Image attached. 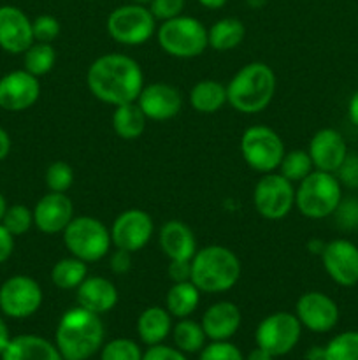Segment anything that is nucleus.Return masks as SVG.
I'll list each match as a JSON object with an SVG mask.
<instances>
[{"label": "nucleus", "instance_id": "obj_1", "mask_svg": "<svg viewBox=\"0 0 358 360\" xmlns=\"http://www.w3.org/2000/svg\"><path fill=\"white\" fill-rule=\"evenodd\" d=\"M86 84L95 98L116 108L137 101L144 88V74L132 56L107 53L88 67Z\"/></svg>", "mask_w": 358, "mask_h": 360}, {"label": "nucleus", "instance_id": "obj_2", "mask_svg": "<svg viewBox=\"0 0 358 360\" xmlns=\"http://www.w3.org/2000/svg\"><path fill=\"white\" fill-rule=\"evenodd\" d=\"M104 336L105 329L100 315L77 306L63 313L60 319L55 345L63 360H88L100 350Z\"/></svg>", "mask_w": 358, "mask_h": 360}, {"label": "nucleus", "instance_id": "obj_3", "mask_svg": "<svg viewBox=\"0 0 358 360\" xmlns=\"http://www.w3.org/2000/svg\"><path fill=\"white\" fill-rule=\"evenodd\" d=\"M276 88V74L267 63H246L228 81V104L242 115H258L263 109L269 108Z\"/></svg>", "mask_w": 358, "mask_h": 360}, {"label": "nucleus", "instance_id": "obj_4", "mask_svg": "<svg viewBox=\"0 0 358 360\" xmlns=\"http://www.w3.org/2000/svg\"><path fill=\"white\" fill-rule=\"evenodd\" d=\"M239 278H241V260L227 246H204L193 255L190 281L200 292L223 294L237 285Z\"/></svg>", "mask_w": 358, "mask_h": 360}, {"label": "nucleus", "instance_id": "obj_5", "mask_svg": "<svg viewBox=\"0 0 358 360\" xmlns=\"http://www.w3.org/2000/svg\"><path fill=\"white\" fill-rule=\"evenodd\" d=\"M340 197V183L332 172L312 171L295 188V207L311 220H321L337 210Z\"/></svg>", "mask_w": 358, "mask_h": 360}, {"label": "nucleus", "instance_id": "obj_6", "mask_svg": "<svg viewBox=\"0 0 358 360\" xmlns=\"http://www.w3.org/2000/svg\"><path fill=\"white\" fill-rule=\"evenodd\" d=\"M63 245L70 255L77 257L83 262H98L109 255L111 250V231L104 221L93 217H74L65 231L62 232Z\"/></svg>", "mask_w": 358, "mask_h": 360}, {"label": "nucleus", "instance_id": "obj_7", "mask_svg": "<svg viewBox=\"0 0 358 360\" xmlns=\"http://www.w3.org/2000/svg\"><path fill=\"white\" fill-rule=\"evenodd\" d=\"M157 41L160 48L174 58H195L209 46L207 28L197 18L178 16L161 21L157 30Z\"/></svg>", "mask_w": 358, "mask_h": 360}, {"label": "nucleus", "instance_id": "obj_8", "mask_svg": "<svg viewBox=\"0 0 358 360\" xmlns=\"http://www.w3.org/2000/svg\"><path fill=\"white\" fill-rule=\"evenodd\" d=\"M107 34L123 46L146 44L157 32V20L142 4H125L107 16Z\"/></svg>", "mask_w": 358, "mask_h": 360}, {"label": "nucleus", "instance_id": "obj_9", "mask_svg": "<svg viewBox=\"0 0 358 360\" xmlns=\"http://www.w3.org/2000/svg\"><path fill=\"white\" fill-rule=\"evenodd\" d=\"M284 151L283 139L270 127H248L241 137L242 158L253 171L262 174H269L279 167Z\"/></svg>", "mask_w": 358, "mask_h": 360}, {"label": "nucleus", "instance_id": "obj_10", "mask_svg": "<svg viewBox=\"0 0 358 360\" xmlns=\"http://www.w3.org/2000/svg\"><path fill=\"white\" fill-rule=\"evenodd\" d=\"M253 204L260 217L277 221L290 214L295 207V186L279 172H269L256 183L253 190Z\"/></svg>", "mask_w": 358, "mask_h": 360}, {"label": "nucleus", "instance_id": "obj_11", "mask_svg": "<svg viewBox=\"0 0 358 360\" xmlns=\"http://www.w3.org/2000/svg\"><path fill=\"white\" fill-rule=\"evenodd\" d=\"M302 323L297 315L288 311H277L265 316L258 323L255 333L256 347L263 348L274 357L290 354L300 341Z\"/></svg>", "mask_w": 358, "mask_h": 360}, {"label": "nucleus", "instance_id": "obj_12", "mask_svg": "<svg viewBox=\"0 0 358 360\" xmlns=\"http://www.w3.org/2000/svg\"><path fill=\"white\" fill-rule=\"evenodd\" d=\"M42 306V288L27 274L11 276L0 285V311L9 319H28Z\"/></svg>", "mask_w": 358, "mask_h": 360}, {"label": "nucleus", "instance_id": "obj_13", "mask_svg": "<svg viewBox=\"0 0 358 360\" xmlns=\"http://www.w3.org/2000/svg\"><path fill=\"white\" fill-rule=\"evenodd\" d=\"M153 218L147 211L130 207L119 213L111 227V241L114 248L130 253L140 252L153 236Z\"/></svg>", "mask_w": 358, "mask_h": 360}, {"label": "nucleus", "instance_id": "obj_14", "mask_svg": "<svg viewBox=\"0 0 358 360\" xmlns=\"http://www.w3.org/2000/svg\"><path fill=\"white\" fill-rule=\"evenodd\" d=\"M41 97L39 77L25 69L13 70L0 77V109L21 112L30 109Z\"/></svg>", "mask_w": 358, "mask_h": 360}, {"label": "nucleus", "instance_id": "obj_15", "mask_svg": "<svg viewBox=\"0 0 358 360\" xmlns=\"http://www.w3.org/2000/svg\"><path fill=\"white\" fill-rule=\"evenodd\" d=\"M326 274L340 287L358 283V248L347 239H333L321 252Z\"/></svg>", "mask_w": 358, "mask_h": 360}, {"label": "nucleus", "instance_id": "obj_16", "mask_svg": "<svg viewBox=\"0 0 358 360\" xmlns=\"http://www.w3.org/2000/svg\"><path fill=\"white\" fill-rule=\"evenodd\" d=\"M295 315L300 320L302 327L311 333H329L337 326L339 308L329 295L321 292H305L298 297L295 306Z\"/></svg>", "mask_w": 358, "mask_h": 360}, {"label": "nucleus", "instance_id": "obj_17", "mask_svg": "<svg viewBox=\"0 0 358 360\" xmlns=\"http://www.w3.org/2000/svg\"><path fill=\"white\" fill-rule=\"evenodd\" d=\"M135 102L142 109L146 118L153 120V122L172 120L181 112L183 108L181 91L172 84L161 83V81L144 86Z\"/></svg>", "mask_w": 358, "mask_h": 360}, {"label": "nucleus", "instance_id": "obj_18", "mask_svg": "<svg viewBox=\"0 0 358 360\" xmlns=\"http://www.w3.org/2000/svg\"><path fill=\"white\" fill-rule=\"evenodd\" d=\"M32 213L34 225L42 234H62L74 218V204L67 193L49 192L37 200Z\"/></svg>", "mask_w": 358, "mask_h": 360}, {"label": "nucleus", "instance_id": "obj_19", "mask_svg": "<svg viewBox=\"0 0 358 360\" xmlns=\"http://www.w3.org/2000/svg\"><path fill=\"white\" fill-rule=\"evenodd\" d=\"M34 44L32 20L16 6H0V48L20 55Z\"/></svg>", "mask_w": 358, "mask_h": 360}, {"label": "nucleus", "instance_id": "obj_20", "mask_svg": "<svg viewBox=\"0 0 358 360\" xmlns=\"http://www.w3.org/2000/svg\"><path fill=\"white\" fill-rule=\"evenodd\" d=\"M307 153L314 169L333 174L347 157L346 141L337 130L321 129L312 136Z\"/></svg>", "mask_w": 358, "mask_h": 360}, {"label": "nucleus", "instance_id": "obj_21", "mask_svg": "<svg viewBox=\"0 0 358 360\" xmlns=\"http://www.w3.org/2000/svg\"><path fill=\"white\" fill-rule=\"evenodd\" d=\"M241 309L230 301L214 302L202 316V329L207 340L228 341L241 327Z\"/></svg>", "mask_w": 358, "mask_h": 360}, {"label": "nucleus", "instance_id": "obj_22", "mask_svg": "<svg viewBox=\"0 0 358 360\" xmlns=\"http://www.w3.org/2000/svg\"><path fill=\"white\" fill-rule=\"evenodd\" d=\"M158 243L168 260H192L197 253L195 234L181 220L165 221L158 234Z\"/></svg>", "mask_w": 358, "mask_h": 360}, {"label": "nucleus", "instance_id": "obj_23", "mask_svg": "<svg viewBox=\"0 0 358 360\" xmlns=\"http://www.w3.org/2000/svg\"><path fill=\"white\" fill-rule=\"evenodd\" d=\"M77 304L97 315L107 313L118 304V288L104 276H86L76 288Z\"/></svg>", "mask_w": 358, "mask_h": 360}, {"label": "nucleus", "instance_id": "obj_24", "mask_svg": "<svg viewBox=\"0 0 358 360\" xmlns=\"http://www.w3.org/2000/svg\"><path fill=\"white\" fill-rule=\"evenodd\" d=\"M0 357L2 360H63L56 345L35 334L11 338Z\"/></svg>", "mask_w": 358, "mask_h": 360}, {"label": "nucleus", "instance_id": "obj_25", "mask_svg": "<svg viewBox=\"0 0 358 360\" xmlns=\"http://www.w3.org/2000/svg\"><path fill=\"white\" fill-rule=\"evenodd\" d=\"M171 330L172 315L167 311V308H161V306H150L137 319V334L147 347L164 343Z\"/></svg>", "mask_w": 358, "mask_h": 360}, {"label": "nucleus", "instance_id": "obj_26", "mask_svg": "<svg viewBox=\"0 0 358 360\" xmlns=\"http://www.w3.org/2000/svg\"><path fill=\"white\" fill-rule=\"evenodd\" d=\"M190 104L197 112L214 115L228 104L227 86L216 79H200L190 90Z\"/></svg>", "mask_w": 358, "mask_h": 360}, {"label": "nucleus", "instance_id": "obj_27", "mask_svg": "<svg viewBox=\"0 0 358 360\" xmlns=\"http://www.w3.org/2000/svg\"><path fill=\"white\" fill-rule=\"evenodd\" d=\"M147 118L137 102L116 105L112 112V129L123 141H135L146 130Z\"/></svg>", "mask_w": 358, "mask_h": 360}, {"label": "nucleus", "instance_id": "obj_28", "mask_svg": "<svg viewBox=\"0 0 358 360\" xmlns=\"http://www.w3.org/2000/svg\"><path fill=\"white\" fill-rule=\"evenodd\" d=\"M246 37V27L239 18H221L214 21L207 30L209 46L216 51H230L235 49Z\"/></svg>", "mask_w": 358, "mask_h": 360}, {"label": "nucleus", "instance_id": "obj_29", "mask_svg": "<svg viewBox=\"0 0 358 360\" xmlns=\"http://www.w3.org/2000/svg\"><path fill=\"white\" fill-rule=\"evenodd\" d=\"M200 302V290L192 281H179L174 283L165 297V308L175 319H188Z\"/></svg>", "mask_w": 358, "mask_h": 360}, {"label": "nucleus", "instance_id": "obj_30", "mask_svg": "<svg viewBox=\"0 0 358 360\" xmlns=\"http://www.w3.org/2000/svg\"><path fill=\"white\" fill-rule=\"evenodd\" d=\"M88 276V266L77 257H63L53 266L51 281L60 290H76Z\"/></svg>", "mask_w": 358, "mask_h": 360}, {"label": "nucleus", "instance_id": "obj_31", "mask_svg": "<svg viewBox=\"0 0 358 360\" xmlns=\"http://www.w3.org/2000/svg\"><path fill=\"white\" fill-rule=\"evenodd\" d=\"M172 338L178 350L183 354H197L202 352L206 347V333L202 329V323H197L193 320L181 319L174 327H172Z\"/></svg>", "mask_w": 358, "mask_h": 360}, {"label": "nucleus", "instance_id": "obj_32", "mask_svg": "<svg viewBox=\"0 0 358 360\" xmlns=\"http://www.w3.org/2000/svg\"><path fill=\"white\" fill-rule=\"evenodd\" d=\"M56 63V51L48 42H34L23 53V67L32 76L41 77L53 70Z\"/></svg>", "mask_w": 358, "mask_h": 360}, {"label": "nucleus", "instance_id": "obj_33", "mask_svg": "<svg viewBox=\"0 0 358 360\" xmlns=\"http://www.w3.org/2000/svg\"><path fill=\"white\" fill-rule=\"evenodd\" d=\"M279 174L283 178H286L288 181L300 183L305 176H309L314 169L312 165L311 157H309L307 151L304 150H291V151H284L283 160L279 164Z\"/></svg>", "mask_w": 358, "mask_h": 360}, {"label": "nucleus", "instance_id": "obj_34", "mask_svg": "<svg viewBox=\"0 0 358 360\" xmlns=\"http://www.w3.org/2000/svg\"><path fill=\"white\" fill-rule=\"evenodd\" d=\"M325 360H358V333L339 334L325 347Z\"/></svg>", "mask_w": 358, "mask_h": 360}, {"label": "nucleus", "instance_id": "obj_35", "mask_svg": "<svg viewBox=\"0 0 358 360\" xmlns=\"http://www.w3.org/2000/svg\"><path fill=\"white\" fill-rule=\"evenodd\" d=\"M0 224H2L14 238H16V236H23L27 234L32 229V225H34V213H32V210H28L25 204H13V206H7V211Z\"/></svg>", "mask_w": 358, "mask_h": 360}, {"label": "nucleus", "instance_id": "obj_36", "mask_svg": "<svg viewBox=\"0 0 358 360\" xmlns=\"http://www.w3.org/2000/svg\"><path fill=\"white\" fill-rule=\"evenodd\" d=\"M46 186L49 192L67 193V190L74 185V169L63 160H56L46 169Z\"/></svg>", "mask_w": 358, "mask_h": 360}, {"label": "nucleus", "instance_id": "obj_37", "mask_svg": "<svg viewBox=\"0 0 358 360\" xmlns=\"http://www.w3.org/2000/svg\"><path fill=\"white\" fill-rule=\"evenodd\" d=\"M100 360H142V352L133 340L116 338L102 347Z\"/></svg>", "mask_w": 358, "mask_h": 360}, {"label": "nucleus", "instance_id": "obj_38", "mask_svg": "<svg viewBox=\"0 0 358 360\" xmlns=\"http://www.w3.org/2000/svg\"><path fill=\"white\" fill-rule=\"evenodd\" d=\"M32 32H34V42L53 44L62 32V25L51 14H41L32 21Z\"/></svg>", "mask_w": 358, "mask_h": 360}, {"label": "nucleus", "instance_id": "obj_39", "mask_svg": "<svg viewBox=\"0 0 358 360\" xmlns=\"http://www.w3.org/2000/svg\"><path fill=\"white\" fill-rule=\"evenodd\" d=\"M200 360H244L241 350L228 341H213L202 348Z\"/></svg>", "mask_w": 358, "mask_h": 360}, {"label": "nucleus", "instance_id": "obj_40", "mask_svg": "<svg viewBox=\"0 0 358 360\" xmlns=\"http://www.w3.org/2000/svg\"><path fill=\"white\" fill-rule=\"evenodd\" d=\"M185 0H151L150 11L158 21H167L178 18L185 9Z\"/></svg>", "mask_w": 358, "mask_h": 360}, {"label": "nucleus", "instance_id": "obj_41", "mask_svg": "<svg viewBox=\"0 0 358 360\" xmlns=\"http://www.w3.org/2000/svg\"><path fill=\"white\" fill-rule=\"evenodd\" d=\"M333 214H336L337 224H339L340 229L350 231V229L358 227V200H340L337 210L333 211Z\"/></svg>", "mask_w": 358, "mask_h": 360}, {"label": "nucleus", "instance_id": "obj_42", "mask_svg": "<svg viewBox=\"0 0 358 360\" xmlns=\"http://www.w3.org/2000/svg\"><path fill=\"white\" fill-rule=\"evenodd\" d=\"M337 179L347 188H358V157L347 155L340 167L337 169Z\"/></svg>", "mask_w": 358, "mask_h": 360}, {"label": "nucleus", "instance_id": "obj_43", "mask_svg": "<svg viewBox=\"0 0 358 360\" xmlns=\"http://www.w3.org/2000/svg\"><path fill=\"white\" fill-rule=\"evenodd\" d=\"M142 360H188L186 355L178 348L167 347V345H153L142 354Z\"/></svg>", "mask_w": 358, "mask_h": 360}, {"label": "nucleus", "instance_id": "obj_44", "mask_svg": "<svg viewBox=\"0 0 358 360\" xmlns=\"http://www.w3.org/2000/svg\"><path fill=\"white\" fill-rule=\"evenodd\" d=\"M167 274L174 283L190 281V278H192V260H168Z\"/></svg>", "mask_w": 358, "mask_h": 360}, {"label": "nucleus", "instance_id": "obj_45", "mask_svg": "<svg viewBox=\"0 0 358 360\" xmlns=\"http://www.w3.org/2000/svg\"><path fill=\"white\" fill-rule=\"evenodd\" d=\"M109 266H111L112 273L116 274H126L132 267V253L126 252V250L116 248L111 253V259H109Z\"/></svg>", "mask_w": 358, "mask_h": 360}, {"label": "nucleus", "instance_id": "obj_46", "mask_svg": "<svg viewBox=\"0 0 358 360\" xmlns=\"http://www.w3.org/2000/svg\"><path fill=\"white\" fill-rule=\"evenodd\" d=\"M14 252V236L0 224V264L9 260Z\"/></svg>", "mask_w": 358, "mask_h": 360}, {"label": "nucleus", "instance_id": "obj_47", "mask_svg": "<svg viewBox=\"0 0 358 360\" xmlns=\"http://www.w3.org/2000/svg\"><path fill=\"white\" fill-rule=\"evenodd\" d=\"M11 146H13L11 136L7 134V130H4L2 127H0V162H2L4 158H7V155L11 153Z\"/></svg>", "mask_w": 358, "mask_h": 360}, {"label": "nucleus", "instance_id": "obj_48", "mask_svg": "<svg viewBox=\"0 0 358 360\" xmlns=\"http://www.w3.org/2000/svg\"><path fill=\"white\" fill-rule=\"evenodd\" d=\"M347 112H350V120L358 127V90L354 91L351 97L350 105H347Z\"/></svg>", "mask_w": 358, "mask_h": 360}, {"label": "nucleus", "instance_id": "obj_49", "mask_svg": "<svg viewBox=\"0 0 358 360\" xmlns=\"http://www.w3.org/2000/svg\"><path fill=\"white\" fill-rule=\"evenodd\" d=\"M244 360H274V355L269 354L267 350H263V348L256 347L255 350L249 352V355Z\"/></svg>", "mask_w": 358, "mask_h": 360}, {"label": "nucleus", "instance_id": "obj_50", "mask_svg": "<svg viewBox=\"0 0 358 360\" xmlns=\"http://www.w3.org/2000/svg\"><path fill=\"white\" fill-rule=\"evenodd\" d=\"M11 341V336H9V329H7L6 322L2 320V316H0V355H2V352L6 350L7 343Z\"/></svg>", "mask_w": 358, "mask_h": 360}, {"label": "nucleus", "instance_id": "obj_51", "mask_svg": "<svg viewBox=\"0 0 358 360\" xmlns=\"http://www.w3.org/2000/svg\"><path fill=\"white\" fill-rule=\"evenodd\" d=\"M305 360H325V348L312 347L305 354Z\"/></svg>", "mask_w": 358, "mask_h": 360}, {"label": "nucleus", "instance_id": "obj_52", "mask_svg": "<svg viewBox=\"0 0 358 360\" xmlns=\"http://www.w3.org/2000/svg\"><path fill=\"white\" fill-rule=\"evenodd\" d=\"M228 0H199V4L206 9H221Z\"/></svg>", "mask_w": 358, "mask_h": 360}, {"label": "nucleus", "instance_id": "obj_53", "mask_svg": "<svg viewBox=\"0 0 358 360\" xmlns=\"http://www.w3.org/2000/svg\"><path fill=\"white\" fill-rule=\"evenodd\" d=\"M6 211H7V200H6V197H4V193L0 192V221H2Z\"/></svg>", "mask_w": 358, "mask_h": 360}, {"label": "nucleus", "instance_id": "obj_54", "mask_svg": "<svg viewBox=\"0 0 358 360\" xmlns=\"http://www.w3.org/2000/svg\"><path fill=\"white\" fill-rule=\"evenodd\" d=\"M246 4H248L249 7H253V9H260V7L265 6L267 0H246Z\"/></svg>", "mask_w": 358, "mask_h": 360}, {"label": "nucleus", "instance_id": "obj_55", "mask_svg": "<svg viewBox=\"0 0 358 360\" xmlns=\"http://www.w3.org/2000/svg\"><path fill=\"white\" fill-rule=\"evenodd\" d=\"M132 2H135V4H147V2H151V0H132Z\"/></svg>", "mask_w": 358, "mask_h": 360}, {"label": "nucleus", "instance_id": "obj_56", "mask_svg": "<svg viewBox=\"0 0 358 360\" xmlns=\"http://www.w3.org/2000/svg\"><path fill=\"white\" fill-rule=\"evenodd\" d=\"M90 2H95V0H90Z\"/></svg>", "mask_w": 358, "mask_h": 360}]
</instances>
